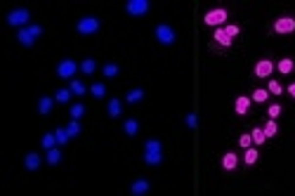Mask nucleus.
<instances>
[{
	"label": "nucleus",
	"instance_id": "obj_1",
	"mask_svg": "<svg viewBox=\"0 0 295 196\" xmlns=\"http://www.w3.org/2000/svg\"><path fill=\"white\" fill-rule=\"evenodd\" d=\"M229 17H231V10L229 7H225V5H217V7H213V10H208V12H203L201 17V24L205 28H222L229 24Z\"/></svg>",
	"mask_w": 295,
	"mask_h": 196
},
{
	"label": "nucleus",
	"instance_id": "obj_2",
	"mask_svg": "<svg viewBox=\"0 0 295 196\" xmlns=\"http://www.w3.org/2000/svg\"><path fill=\"white\" fill-rule=\"evenodd\" d=\"M234 43H236V40H234L227 31H225V26L215 28L213 33H210V38H208V50L215 52V54H227L229 50L234 48Z\"/></svg>",
	"mask_w": 295,
	"mask_h": 196
},
{
	"label": "nucleus",
	"instance_id": "obj_3",
	"mask_svg": "<svg viewBox=\"0 0 295 196\" xmlns=\"http://www.w3.org/2000/svg\"><path fill=\"white\" fill-rule=\"evenodd\" d=\"M144 163L151 166V168L163 163V142H161V140L151 137V140L144 142Z\"/></svg>",
	"mask_w": 295,
	"mask_h": 196
},
{
	"label": "nucleus",
	"instance_id": "obj_4",
	"mask_svg": "<svg viewBox=\"0 0 295 196\" xmlns=\"http://www.w3.org/2000/svg\"><path fill=\"white\" fill-rule=\"evenodd\" d=\"M269 33L272 36H291L295 33V14H281L269 24Z\"/></svg>",
	"mask_w": 295,
	"mask_h": 196
},
{
	"label": "nucleus",
	"instance_id": "obj_5",
	"mask_svg": "<svg viewBox=\"0 0 295 196\" xmlns=\"http://www.w3.org/2000/svg\"><path fill=\"white\" fill-rule=\"evenodd\" d=\"M274 71H276V62H274L272 57H262V59H257L253 66V78L255 80H269Z\"/></svg>",
	"mask_w": 295,
	"mask_h": 196
},
{
	"label": "nucleus",
	"instance_id": "obj_6",
	"mask_svg": "<svg viewBox=\"0 0 295 196\" xmlns=\"http://www.w3.org/2000/svg\"><path fill=\"white\" fill-rule=\"evenodd\" d=\"M99 28H102V22L92 17V14H88V17H81L78 22H76V33L78 36H94V33H99Z\"/></svg>",
	"mask_w": 295,
	"mask_h": 196
},
{
	"label": "nucleus",
	"instance_id": "obj_7",
	"mask_svg": "<svg viewBox=\"0 0 295 196\" xmlns=\"http://www.w3.org/2000/svg\"><path fill=\"white\" fill-rule=\"evenodd\" d=\"M154 38L161 43L163 48H170L175 45V40H177V33H175V28L170 24H156L154 26Z\"/></svg>",
	"mask_w": 295,
	"mask_h": 196
},
{
	"label": "nucleus",
	"instance_id": "obj_8",
	"mask_svg": "<svg viewBox=\"0 0 295 196\" xmlns=\"http://www.w3.org/2000/svg\"><path fill=\"white\" fill-rule=\"evenodd\" d=\"M7 24L12 28H26V26H31V12H28L26 7H19V10H12V12L7 14V19H5Z\"/></svg>",
	"mask_w": 295,
	"mask_h": 196
},
{
	"label": "nucleus",
	"instance_id": "obj_9",
	"mask_svg": "<svg viewBox=\"0 0 295 196\" xmlns=\"http://www.w3.org/2000/svg\"><path fill=\"white\" fill-rule=\"evenodd\" d=\"M57 78H62V80H73L76 78V74L81 71V64L78 62H73V59H62L59 64H57Z\"/></svg>",
	"mask_w": 295,
	"mask_h": 196
},
{
	"label": "nucleus",
	"instance_id": "obj_10",
	"mask_svg": "<svg viewBox=\"0 0 295 196\" xmlns=\"http://www.w3.org/2000/svg\"><path fill=\"white\" fill-rule=\"evenodd\" d=\"M239 166H241V156L236 151H225L220 156V168L225 170V172H236Z\"/></svg>",
	"mask_w": 295,
	"mask_h": 196
},
{
	"label": "nucleus",
	"instance_id": "obj_11",
	"mask_svg": "<svg viewBox=\"0 0 295 196\" xmlns=\"http://www.w3.org/2000/svg\"><path fill=\"white\" fill-rule=\"evenodd\" d=\"M151 10V2L149 0H128L125 2V12L130 17H144Z\"/></svg>",
	"mask_w": 295,
	"mask_h": 196
},
{
	"label": "nucleus",
	"instance_id": "obj_12",
	"mask_svg": "<svg viewBox=\"0 0 295 196\" xmlns=\"http://www.w3.org/2000/svg\"><path fill=\"white\" fill-rule=\"evenodd\" d=\"M250 109H253V99H250V95H239L236 99H234V114L236 116H250Z\"/></svg>",
	"mask_w": 295,
	"mask_h": 196
},
{
	"label": "nucleus",
	"instance_id": "obj_13",
	"mask_svg": "<svg viewBox=\"0 0 295 196\" xmlns=\"http://www.w3.org/2000/svg\"><path fill=\"white\" fill-rule=\"evenodd\" d=\"M257 161H260V147H248V149H243L241 163L246 168H253Z\"/></svg>",
	"mask_w": 295,
	"mask_h": 196
},
{
	"label": "nucleus",
	"instance_id": "obj_14",
	"mask_svg": "<svg viewBox=\"0 0 295 196\" xmlns=\"http://www.w3.org/2000/svg\"><path fill=\"white\" fill-rule=\"evenodd\" d=\"M121 114H123V102L118 97H111L107 102V116L109 118H121Z\"/></svg>",
	"mask_w": 295,
	"mask_h": 196
},
{
	"label": "nucleus",
	"instance_id": "obj_15",
	"mask_svg": "<svg viewBox=\"0 0 295 196\" xmlns=\"http://www.w3.org/2000/svg\"><path fill=\"white\" fill-rule=\"evenodd\" d=\"M149 189H151V184H149V180H144V177H139V180H135V182L130 184V194L133 196H144V194H149Z\"/></svg>",
	"mask_w": 295,
	"mask_h": 196
},
{
	"label": "nucleus",
	"instance_id": "obj_16",
	"mask_svg": "<svg viewBox=\"0 0 295 196\" xmlns=\"http://www.w3.org/2000/svg\"><path fill=\"white\" fill-rule=\"evenodd\" d=\"M276 71L281 74V76H291L295 71V59H291V57H281L279 62H276Z\"/></svg>",
	"mask_w": 295,
	"mask_h": 196
},
{
	"label": "nucleus",
	"instance_id": "obj_17",
	"mask_svg": "<svg viewBox=\"0 0 295 196\" xmlns=\"http://www.w3.org/2000/svg\"><path fill=\"white\" fill-rule=\"evenodd\" d=\"M41 163H43V156L41 154H36V151H28L26 156H24V168L31 170V172L41 168Z\"/></svg>",
	"mask_w": 295,
	"mask_h": 196
},
{
	"label": "nucleus",
	"instance_id": "obj_18",
	"mask_svg": "<svg viewBox=\"0 0 295 196\" xmlns=\"http://www.w3.org/2000/svg\"><path fill=\"white\" fill-rule=\"evenodd\" d=\"M269 90L267 88H255L253 92H250V99H253V104H267L269 102Z\"/></svg>",
	"mask_w": 295,
	"mask_h": 196
},
{
	"label": "nucleus",
	"instance_id": "obj_19",
	"mask_svg": "<svg viewBox=\"0 0 295 196\" xmlns=\"http://www.w3.org/2000/svg\"><path fill=\"white\" fill-rule=\"evenodd\" d=\"M52 106H54V97L43 95L41 99H38V114H41V116H47V114L52 111Z\"/></svg>",
	"mask_w": 295,
	"mask_h": 196
},
{
	"label": "nucleus",
	"instance_id": "obj_20",
	"mask_svg": "<svg viewBox=\"0 0 295 196\" xmlns=\"http://www.w3.org/2000/svg\"><path fill=\"white\" fill-rule=\"evenodd\" d=\"M144 95H147V92L142 90V88H133V90L125 92V97H123V99H125L128 104H139V102L144 99Z\"/></svg>",
	"mask_w": 295,
	"mask_h": 196
},
{
	"label": "nucleus",
	"instance_id": "obj_21",
	"mask_svg": "<svg viewBox=\"0 0 295 196\" xmlns=\"http://www.w3.org/2000/svg\"><path fill=\"white\" fill-rule=\"evenodd\" d=\"M123 132H125L128 137H137V132H139V121H137V118H125V121H123Z\"/></svg>",
	"mask_w": 295,
	"mask_h": 196
},
{
	"label": "nucleus",
	"instance_id": "obj_22",
	"mask_svg": "<svg viewBox=\"0 0 295 196\" xmlns=\"http://www.w3.org/2000/svg\"><path fill=\"white\" fill-rule=\"evenodd\" d=\"M262 130L267 135V140H274V137L279 135V121H276V118H267L265 125H262Z\"/></svg>",
	"mask_w": 295,
	"mask_h": 196
},
{
	"label": "nucleus",
	"instance_id": "obj_23",
	"mask_svg": "<svg viewBox=\"0 0 295 196\" xmlns=\"http://www.w3.org/2000/svg\"><path fill=\"white\" fill-rule=\"evenodd\" d=\"M17 40H19V45H24V48H33V45H36V38L31 36L28 28H19V31H17Z\"/></svg>",
	"mask_w": 295,
	"mask_h": 196
},
{
	"label": "nucleus",
	"instance_id": "obj_24",
	"mask_svg": "<svg viewBox=\"0 0 295 196\" xmlns=\"http://www.w3.org/2000/svg\"><path fill=\"white\" fill-rule=\"evenodd\" d=\"M59 161H62V149H59V144L45 151V163H50V166H57Z\"/></svg>",
	"mask_w": 295,
	"mask_h": 196
},
{
	"label": "nucleus",
	"instance_id": "obj_25",
	"mask_svg": "<svg viewBox=\"0 0 295 196\" xmlns=\"http://www.w3.org/2000/svg\"><path fill=\"white\" fill-rule=\"evenodd\" d=\"M121 74V66L116 64V62H107V64L102 66V76L104 78H116Z\"/></svg>",
	"mask_w": 295,
	"mask_h": 196
},
{
	"label": "nucleus",
	"instance_id": "obj_26",
	"mask_svg": "<svg viewBox=\"0 0 295 196\" xmlns=\"http://www.w3.org/2000/svg\"><path fill=\"white\" fill-rule=\"evenodd\" d=\"M71 97H73L71 88H59V90L54 92V102H57V104H68Z\"/></svg>",
	"mask_w": 295,
	"mask_h": 196
},
{
	"label": "nucleus",
	"instance_id": "obj_27",
	"mask_svg": "<svg viewBox=\"0 0 295 196\" xmlns=\"http://www.w3.org/2000/svg\"><path fill=\"white\" fill-rule=\"evenodd\" d=\"M267 90L272 97H281L283 92H286V88L281 85V80H276V78H269L267 80Z\"/></svg>",
	"mask_w": 295,
	"mask_h": 196
},
{
	"label": "nucleus",
	"instance_id": "obj_28",
	"mask_svg": "<svg viewBox=\"0 0 295 196\" xmlns=\"http://www.w3.org/2000/svg\"><path fill=\"white\" fill-rule=\"evenodd\" d=\"M94 71H97V62L92 57H85L81 62V74L83 76H94Z\"/></svg>",
	"mask_w": 295,
	"mask_h": 196
},
{
	"label": "nucleus",
	"instance_id": "obj_29",
	"mask_svg": "<svg viewBox=\"0 0 295 196\" xmlns=\"http://www.w3.org/2000/svg\"><path fill=\"white\" fill-rule=\"evenodd\" d=\"M250 135H253V144L255 147H262V144H267V135H265V130H262V125H255L253 130H250Z\"/></svg>",
	"mask_w": 295,
	"mask_h": 196
},
{
	"label": "nucleus",
	"instance_id": "obj_30",
	"mask_svg": "<svg viewBox=\"0 0 295 196\" xmlns=\"http://www.w3.org/2000/svg\"><path fill=\"white\" fill-rule=\"evenodd\" d=\"M90 95H92L94 99H104V97H107V85L99 83V80L92 83V85H90Z\"/></svg>",
	"mask_w": 295,
	"mask_h": 196
},
{
	"label": "nucleus",
	"instance_id": "obj_31",
	"mask_svg": "<svg viewBox=\"0 0 295 196\" xmlns=\"http://www.w3.org/2000/svg\"><path fill=\"white\" fill-rule=\"evenodd\" d=\"M41 147L47 151V149H52V147H57V135H54V130L52 132H45L41 137Z\"/></svg>",
	"mask_w": 295,
	"mask_h": 196
},
{
	"label": "nucleus",
	"instance_id": "obj_32",
	"mask_svg": "<svg viewBox=\"0 0 295 196\" xmlns=\"http://www.w3.org/2000/svg\"><path fill=\"white\" fill-rule=\"evenodd\" d=\"M68 88H71V92H73V95H76V97H83V95H85V92H88V88H85V83H83V80H68Z\"/></svg>",
	"mask_w": 295,
	"mask_h": 196
},
{
	"label": "nucleus",
	"instance_id": "obj_33",
	"mask_svg": "<svg viewBox=\"0 0 295 196\" xmlns=\"http://www.w3.org/2000/svg\"><path fill=\"white\" fill-rule=\"evenodd\" d=\"M68 116L76 118V121H81V118L85 116V104H81V102L71 104V106H68Z\"/></svg>",
	"mask_w": 295,
	"mask_h": 196
},
{
	"label": "nucleus",
	"instance_id": "obj_34",
	"mask_svg": "<svg viewBox=\"0 0 295 196\" xmlns=\"http://www.w3.org/2000/svg\"><path fill=\"white\" fill-rule=\"evenodd\" d=\"M81 121H76V118H71V121H68L67 123V132L68 135H71V140H73V137H78V135H81Z\"/></svg>",
	"mask_w": 295,
	"mask_h": 196
},
{
	"label": "nucleus",
	"instance_id": "obj_35",
	"mask_svg": "<svg viewBox=\"0 0 295 196\" xmlns=\"http://www.w3.org/2000/svg\"><path fill=\"white\" fill-rule=\"evenodd\" d=\"M281 114H283L281 102H272V104H267V118H279Z\"/></svg>",
	"mask_w": 295,
	"mask_h": 196
},
{
	"label": "nucleus",
	"instance_id": "obj_36",
	"mask_svg": "<svg viewBox=\"0 0 295 196\" xmlns=\"http://www.w3.org/2000/svg\"><path fill=\"white\" fill-rule=\"evenodd\" d=\"M184 123H187V128L189 130H199V116H196V114H194V111H189L187 116H184Z\"/></svg>",
	"mask_w": 295,
	"mask_h": 196
},
{
	"label": "nucleus",
	"instance_id": "obj_37",
	"mask_svg": "<svg viewBox=\"0 0 295 196\" xmlns=\"http://www.w3.org/2000/svg\"><path fill=\"white\" fill-rule=\"evenodd\" d=\"M236 142H239V147H241V149H248V147H255V144H253V135H250V132H241Z\"/></svg>",
	"mask_w": 295,
	"mask_h": 196
},
{
	"label": "nucleus",
	"instance_id": "obj_38",
	"mask_svg": "<svg viewBox=\"0 0 295 196\" xmlns=\"http://www.w3.org/2000/svg\"><path fill=\"white\" fill-rule=\"evenodd\" d=\"M54 135H57V144H59V147L68 144V140H71V135L67 132V128H57V130H54Z\"/></svg>",
	"mask_w": 295,
	"mask_h": 196
},
{
	"label": "nucleus",
	"instance_id": "obj_39",
	"mask_svg": "<svg viewBox=\"0 0 295 196\" xmlns=\"http://www.w3.org/2000/svg\"><path fill=\"white\" fill-rule=\"evenodd\" d=\"M225 31H227L229 36H231V38L236 40L239 36H241V24H234V22H229L227 26H225Z\"/></svg>",
	"mask_w": 295,
	"mask_h": 196
},
{
	"label": "nucleus",
	"instance_id": "obj_40",
	"mask_svg": "<svg viewBox=\"0 0 295 196\" xmlns=\"http://www.w3.org/2000/svg\"><path fill=\"white\" fill-rule=\"evenodd\" d=\"M26 28L31 31V36H33L36 40H38V38L43 36V26H41V24H31V26H26Z\"/></svg>",
	"mask_w": 295,
	"mask_h": 196
},
{
	"label": "nucleus",
	"instance_id": "obj_41",
	"mask_svg": "<svg viewBox=\"0 0 295 196\" xmlns=\"http://www.w3.org/2000/svg\"><path fill=\"white\" fill-rule=\"evenodd\" d=\"M286 95H288V97H291V99L295 102V80H293V83H288V85H286Z\"/></svg>",
	"mask_w": 295,
	"mask_h": 196
}]
</instances>
